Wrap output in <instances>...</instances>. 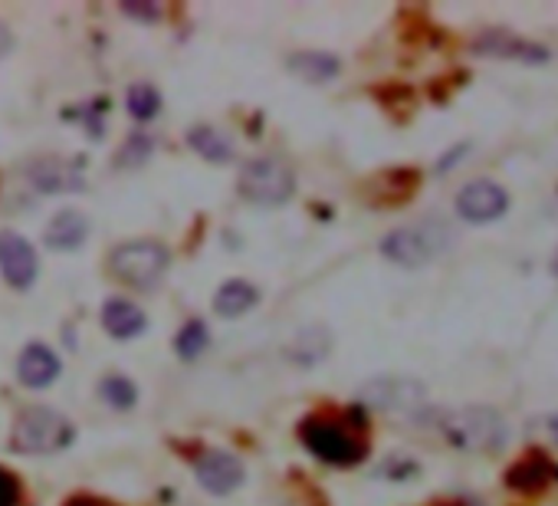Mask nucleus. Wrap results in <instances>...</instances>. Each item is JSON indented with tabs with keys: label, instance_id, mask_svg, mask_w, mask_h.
I'll use <instances>...</instances> for the list:
<instances>
[{
	"label": "nucleus",
	"instance_id": "6ab92c4d",
	"mask_svg": "<svg viewBox=\"0 0 558 506\" xmlns=\"http://www.w3.org/2000/svg\"><path fill=\"white\" fill-rule=\"evenodd\" d=\"M187 142H191V148H197L207 161H227V158H230V142H227L220 132H214V129H194V132L187 135Z\"/></svg>",
	"mask_w": 558,
	"mask_h": 506
},
{
	"label": "nucleus",
	"instance_id": "bb28decb",
	"mask_svg": "<svg viewBox=\"0 0 558 506\" xmlns=\"http://www.w3.org/2000/svg\"><path fill=\"white\" fill-rule=\"evenodd\" d=\"M70 506H109V503H99V499H73Z\"/></svg>",
	"mask_w": 558,
	"mask_h": 506
},
{
	"label": "nucleus",
	"instance_id": "aec40b11",
	"mask_svg": "<svg viewBox=\"0 0 558 506\" xmlns=\"http://www.w3.org/2000/svg\"><path fill=\"white\" fill-rule=\"evenodd\" d=\"M158 109H161V96L155 93V86L138 83V86L129 89V112H132L135 119H151Z\"/></svg>",
	"mask_w": 558,
	"mask_h": 506
},
{
	"label": "nucleus",
	"instance_id": "4468645a",
	"mask_svg": "<svg viewBox=\"0 0 558 506\" xmlns=\"http://www.w3.org/2000/svg\"><path fill=\"white\" fill-rule=\"evenodd\" d=\"M102 326L109 336L116 339H132L145 329V313L135 306V303H125V300H109L102 306Z\"/></svg>",
	"mask_w": 558,
	"mask_h": 506
},
{
	"label": "nucleus",
	"instance_id": "412c9836",
	"mask_svg": "<svg viewBox=\"0 0 558 506\" xmlns=\"http://www.w3.org/2000/svg\"><path fill=\"white\" fill-rule=\"evenodd\" d=\"M99 391H102V398H106L109 405H116V408H132L135 398H138L135 385H132L129 378H122V375L106 378V382L99 385Z\"/></svg>",
	"mask_w": 558,
	"mask_h": 506
},
{
	"label": "nucleus",
	"instance_id": "a878e982",
	"mask_svg": "<svg viewBox=\"0 0 558 506\" xmlns=\"http://www.w3.org/2000/svg\"><path fill=\"white\" fill-rule=\"evenodd\" d=\"M545 431H548V437H551V441L558 444V411H555V414H551V418L545 421Z\"/></svg>",
	"mask_w": 558,
	"mask_h": 506
},
{
	"label": "nucleus",
	"instance_id": "5701e85b",
	"mask_svg": "<svg viewBox=\"0 0 558 506\" xmlns=\"http://www.w3.org/2000/svg\"><path fill=\"white\" fill-rule=\"evenodd\" d=\"M21 503V483L11 470L0 467V506H17Z\"/></svg>",
	"mask_w": 558,
	"mask_h": 506
},
{
	"label": "nucleus",
	"instance_id": "39448f33",
	"mask_svg": "<svg viewBox=\"0 0 558 506\" xmlns=\"http://www.w3.org/2000/svg\"><path fill=\"white\" fill-rule=\"evenodd\" d=\"M168 270V250L161 243H122L112 253V274L132 287H155Z\"/></svg>",
	"mask_w": 558,
	"mask_h": 506
},
{
	"label": "nucleus",
	"instance_id": "dca6fc26",
	"mask_svg": "<svg viewBox=\"0 0 558 506\" xmlns=\"http://www.w3.org/2000/svg\"><path fill=\"white\" fill-rule=\"evenodd\" d=\"M34 181L40 184V191H76L83 184L80 171L63 161H40L34 168Z\"/></svg>",
	"mask_w": 558,
	"mask_h": 506
},
{
	"label": "nucleus",
	"instance_id": "4be33fe9",
	"mask_svg": "<svg viewBox=\"0 0 558 506\" xmlns=\"http://www.w3.org/2000/svg\"><path fill=\"white\" fill-rule=\"evenodd\" d=\"M204 346H207V329H204V323L191 320V323L181 329V336H178V356H181V359H194V356L204 352Z\"/></svg>",
	"mask_w": 558,
	"mask_h": 506
},
{
	"label": "nucleus",
	"instance_id": "ddd939ff",
	"mask_svg": "<svg viewBox=\"0 0 558 506\" xmlns=\"http://www.w3.org/2000/svg\"><path fill=\"white\" fill-rule=\"evenodd\" d=\"M89 233V220L80 210H60L47 227V243L53 250H76Z\"/></svg>",
	"mask_w": 558,
	"mask_h": 506
},
{
	"label": "nucleus",
	"instance_id": "f257e3e1",
	"mask_svg": "<svg viewBox=\"0 0 558 506\" xmlns=\"http://www.w3.org/2000/svg\"><path fill=\"white\" fill-rule=\"evenodd\" d=\"M444 434L463 450H496L506 441V424L489 408H463L444 418Z\"/></svg>",
	"mask_w": 558,
	"mask_h": 506
},
{
	"label": "nucleus",
	"instance_id": "0eeeda50",
	"mask_svg": "<svg viewBox=\"0 0 558 506\" xmlns=\"http://www.w3.org/2000/svg\"><path fill=\"white\" fill-rule=\"evenodd\" d=\"M0 274H4V280L17 290H27L37 280V253L14 230L0 233Z\"/></svg>",
	"mask_w": 558,
	"mask_h": 506
},
{
	"label": "nucleus",
	"instance_id": "7ed1b4c3",
	"mask_svg": "<svg viewBox=\"0 0 558 506\" xmlns=\"http://www.w3.org/2000/svg\"><path fill=\"white\" fill-rule=\"evenodd\" d=\"M300 434H303V444H306L316 457H323V460H329V463L349 467V463H359V460L365 457V444H362L342 421H332V418H326V414L310 418V421L303 424Z\"/></svg>",
	"mask_w": 558,
	"mask_h": 506
},
{
	"label": "nucleus",
	"instance_id": "cd10ccee",
	"mask_svg": "<svg viewBox=\"0 0 558 506\" xmlns=\"http://www.w3.org/2000/svg\"><path fill=\"white\" fill-rule=\"evenodd\" d=\"M444 506H463V503H444Z\"/></svg>",
	"mask_w": 558,
	"mask_h": 506
},
{
	"label": "nucleus",
	"instance_id": "2eb2a0df",
	"mask_svg": "<svg viewBox=\"0 0 558 506\" xmlns=\"http://www.w3.org/2000/svg\"><path fill=\"white\" fill-rule=\"evenodd\" d=\"M253 303H256V290H253L246 280H230V284H223L220 293L214 297V310H217L220 316H227V320L246 313Z\"/></svg>",
	"mask_w": 558,
	"mask_h": 506
},
{
	"label": "nucleus",
	"instance_id": "f3484780",
	"mask_svg": "<svg viewBox=\"0 0 558 506\" xmlns=\"http://www.w3.org/2000/svg\"><path fill=\"white\" fill-rule=\"evenodd\" d=\"M290 67H293L306 83H326V80H332V76L339 73V63H336V57H329V53H300Z\"/></svg>",
	"mask_w": 558,
	"mask_h": 506
},
{
	"label": "nucleus",
	"instance_id": "f8f14e48",
	"mask_svg": "<svg viewBox=\"0 0 558 506\" xmlns=\"http://www.w3.org/2000/svg\"><path fill=\"white\" fill-rule=\"evenodd\" d=\"M17 372H21V382L24 385L44 388V385H50L60 375V359L47 346H31V349H24Z\"/></svg>",
	"mask_w": 558,
	"mask_h": 506
},
{
	"label": "nucleus",
	"instance_id": "b1692460",
	"mask_svg": "<svg viewBox=\"0 0 558 506\" xmlns=\"http://www.w3.org/2000/svg\"><path fill=\"white\" fill-rule=\"evenodd\" d=\"M14 47V34L8 31V24H0V57H8Z\"/></svg>",
	"mask_w": 558,
	"mask_h": 506
},
{
	"label": "nucleus",
	"instance_id": "6e6552de",
	"mask_svg": "<svg viewBox=\"0 0 558 506\" xmlns=\"http://www.w3.org/2000/svg\"><path fill=\"white\" fill-rule=\"evenodd\" d=\"M381 253H385L388 261L401 264V267H421V264H427L437 253V243L421 227H401V230L385 237Z\"/></svg>",
	"mask_w": 558,
	"mask_h": 506
},
{
	"label": "nucleus",
	"instance_id": "f03ea898",
	"mask_svg": "<svg viewBox=\"0 0 558 506\" xmlns=\"http://www.w3.org/2000/svg\"><path fill=\"white\" fill-rule=\"evenodd\" d=\"M70 437H73L70 421L50 408H31L14 424V447L21 454H53L63 450Z\"/></svg>",
	"mask_w": 558,
	"mask_h": 506
},
{
	"label": "nucleus",
	"instance_id": "20e7f679",
	"mask_svg": "<svg viewBox=\"0 0 558 506\" xmlns=\"http://www.w3.org/2000/svg\"><path fill=\"white\" fill-rule=\"evenodd\" d=\"M296 188V178L287 161L279 158H253L240 171V194L256 204H283Z\"/></svg>",
	"mask_w": 558,
	"mask_h": 506
},
{
	"label": "nucleus",
	"instance_id": "9d476101",
	"mask_svg": "<svg viewBox=\"0 0 558 506\" xmlns=\"http://www.w3.org/2000/svg\"><path fill=\"white\" fill-rule=\"evenodd\" d=\"M194 473H197V480H201L204 490H210V493H230L243 480V463L233 454H227V450H207L197 460Z\"/></svg>",
	"mask_w": 558,
	"mask_h": 506
},
{
	"label": "nucleus",
	"instance_id": "1a4fd4ad",
	"mask_svg": "<svg viewBox=\"0 0 558 506\" xmlns=\"http://www.w3.org/2000/svg\"><path fill=\"white\" fill-rule=\"evenodd\" d=\"M362 395L368 405L385 408V411H411V408L424 405V388L408 378H378Z\"/></svg>",
	"mask_w": 558,
	"mask_h": 506
},
{
	"label": "nucleus",
	"instance_id": "393cba45",
	"mask_svg": "<svg viewBox=\"0 0 558 506\" xmlns=\"http://www.w3.org/2000/svg\"><path fill=\"white\" fill-rule=\"evenodd\" d=\"M125 14H132V17H158V8H138V4H125Z\"/></svg>",
	"mask_w": 558,
	"mask_h": 506
},
{
	"label": "nucleus",
	"instance_id": "423d86ee",
	"mask_svg": "<svg viewBox=\"0 0 558 506\" xmlns=\"http://www.w3.org/2000/svg\"><path fill=\"white\" fill-rule=\"evenodd\" d=\"M509 207L506 191L496 181H470L460 194H457V214L470 224H489L499 220Z\"/></svg>",
	"mask_w": 558,
	"mask_h": 506
},
{
	"label": "nucleus",
	"instance_id": "9b49d317",
	"mask_svg": "<svg viewBox=\"0 0 558 506\" xmlns=\"http://www.w3.org/2000/svg\"><path fill=\"white\" fill-rule=\"evenodd\" d=\"M555 477H558V467L551 460H545V457H525L515 467H509L506 483L512 490H519V493H535V490H545Z\"/></svg>",
	"mask_w": 558,
	"mask_h": 506
},
{
	"label": "nucleus",
	"instance_id": "a211bd4d",
	"mask_svg": "<svg viewBox=\"0 0 558 506\" xmlns=\"http://www.w3.org/2000/svg\"><path fill=\"white\" fill-rule=\"evenodd\" d=\"M480 47H486L489 53H496V57H506V60H529V63H542V60H548V53L545 50H538V47H532V44H512L509 37H486Z\"/></svg>",
	"mask_w": 558,
	"mask_h": 506
}]
</instances>
